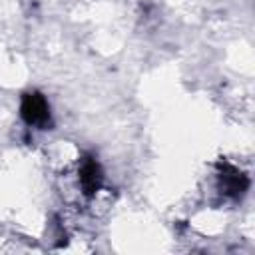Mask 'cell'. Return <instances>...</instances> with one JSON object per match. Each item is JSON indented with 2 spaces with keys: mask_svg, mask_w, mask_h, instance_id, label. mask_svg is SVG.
I'll return each instance as SVG.
<instances>
[{
  "mask_svg": "<svg viewBox=\"0 0 255 255\" xmlns=\"http://www.w3.org/2000/svg\"><path fill=\"white\" fill-rule=\"evenodd\" d=\"M20 114H22V118H24V122L28 126L44 128L46 124H50V106H48L46 98L42 94H38V92L26 94L22 98Z\"/></svg>",
  "mask_w": 255,
  "mask_h": 255,
  "instance_id": "6da1fadb",
  "label": "cell"
},
{
  "mask_svg": "<svg viewBox=\"0 0 255 255\" xmlns=\"http://www.w3.org/2000/svg\"><path fill=\"white\" fill-rule=\"evenodd\" d=\"M219 185L223 195L237 199L249 189V177L243 171H239L235 165L225 163L223 169L219 171Z\"/></svg>",
  "mask_w": 255,
  "mask_h": 255,
  "instance_id": "7a4b0ae2",
  "label": "cell"
},
{
  "mask_svg": "<svg viewBox=\"0 0 255 255\" xmlns=\"http://www.w3.org/2000/svg\"><path fill=\"white\" fill-rule=\"evenodd\" d=\"M102 179H104V173H102L100 163L94 157H84L80 163V173H78L82 191L86 195H94L102 187Z\"/></svg>",
  "mask_w": 255,
  "mask_h": 255,
  "instance_id": "3957f363",
  "label": "cell"
}]
</instances>
